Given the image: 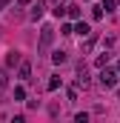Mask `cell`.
Wrapping results in <instances>:
<instances>
[{
  "mask_svg": "<svg viewBox=\"0 0 120 123\" xmlns=\"http://www.w3.org/2000/svg\"><path fill=\"white\" fill-rule=\"evenodd\" d=\"M6 86H9V74H6V69H0V97L6 92Z\"/></svg>",
  "mask_w": 120,
  "mask_h": 123,
  "instance_id": "3957f363",
  "label": "cell"
},
{
  "mask_svg": "<svg viewBox=\"0 0 120 123\" xmlns=\"http://www.w3.org/2000/svg\"><path fill=\"white\" fill-rule=\"evenodd\" d=\"M52 40H54V29H52V26H43V31H40V43H37V52H46V49L52 46Z\"/></svg>",
  "mask_w": 120,
  "mask_h": 123,
  "instance_id": "6da1fadb",
  "label": "cell"
},
{
  "mask_svg": "<svg viewBox=\"0 0 120 123\" xmlns=\"http://www.w3.org/2000/svg\"><path fill=\"white\" fill-rule=\"evenodd\" d=\"M52 3H54V14H63V9H60V3H63V0H52Z\"/></svg>",
  "mask_w": 120,
  "mask_h": 123,
  "instance_id": "4fadbf2b",
  "label": "cell"
},
{
  "mask_svg": "<svg viewBox=\"0 0 120 123\" xmlns=\"http://www.w3.org/2000/svg\"><path fill=\"white\" fill-rule=\"evenodd\" d=\"M77 86H89V74H86V69L77 72Z\"/></svg>",
  "mask_w": 120,
  "mask_h": 123,
  "instance_id": "8992f818",
  "label": "cell"
},
{
  "mask_svg": "<svg viewBox=\"0 0 120 123\" xmlns=\"http://www.w3.org/2000/svg\"><path fill=\"white\" fill-rule=\"evenodd\" d=\"M57 86H60V77H57V74H54V77H52V80H49V92H54V89H57Z\"/></svg>",
  "mask_w": 120,
  "mask_h": 123,
  "instance_id": "30bf717a",
  "label": "cell"
},
{
  "mask_svg": "<svg viewBox=\"0 0 120 123\" xmlns=\"http://www.w3.org/2000/svg\"><path fill=\"white\" fill-rule=\"evenodd\" d=\"M52 60L57 63V66H60V63H66V52H54V57H52Z\"/></svg>",
  "mask_w": 120,
  "mask_h": 123,
  "instance_id": "9c48e42d",
  "label": "cell"
},
{
  "mask_svg": "<svg viewBox=\"0 0 120 123\" xmlns=\"http://www.w3.org/2000/svg\"><path fill=\"white\" fill-rule=\"evenodd\" d=\"M31 74V63H20V80H29Z\"/></svg>",
  "mask_w": 120,
  "mask_h": 123,
  "instance_id": "277c9868",
  "label": "cell"
},
{
  "mask_svg": "<svg viewBox=\"0 0 120 123\" xmlns=\"http://www.w3.org/2000/svg\"><path fill=\"white\" fill-rule=\"evenodd\" d=\"M103 9L106 12H114V0H103Z\"/></svg>",
  "mask_w": 120,
  "mask_h": 123,
  "instance_id": "7c38bea8",
  "label": "cell"
},
{
  "mask_svg": "<svg viewBox=\"0 0 120 123\" xmlns=\"http://www.w3.org/2000/svg\"><path fill=\"white\" fill-rule=\"evenodd\" d=\"M23 97H26V89H23V86H17V89H14V100H23Z\"/></svg>",
  "mask_w": 120,
  "mask_h": 123,
  "instance_id": "8fae6325",
  "label": "cell"
},
{
  "mask_svg": "<svg viewBox=\"0 0 120 123\" xmlns=\"http://www.w3.org/2000/svg\"><path fill=\"white\" fill-rule=\"evenodd\" d=\"M6 3H9V0H0V9H3V6H6Z\"/></svg>",
  "mask_w": 120,
  "mask_h": 123,
  "instance_id": "9a60e30c",
  "label": "cell"
},
{
  "mask_svg": "<svg viewBox=\"0 0 120 123\" xmlns=\"http://www.w3.org/2000/svg\"><path fill=\"white\" fill-rule=\"evenodd\" d=\"M117 72H120V63H117Z\"/></svg>",
  "mask_w": 120,
  "mask_h": 123,
  "instance_id": "2e32d148",
  "label": "cell"
},
{
  "mask_svg": "<svg viewBox=\"0 0 120 123\" xmlns=\"http://www.w3.org/2000/svg\"><path fill=\"white\" fill-rule=\"evenodd\" d=\"M43 9H46V6H43V3H37V6H34V12H31V20H37V17H43Z\"/></svg>",
  "mask_w": 120,
  "mask_h": 123,
  "instance_id": "ba28073f",
  "label": "cell"
},
{
  "mask_svg": "<svg viewBox=\"0 0 120 123\" xmlns=\"http://www.w3.org/2000/svg\"><path fill=\"white\" fill-rule=\"evenodd\" d=\"M114 83H117V74H114L112 69H103V72H100V86H103V89H112Z\"/></svg>",
  "mask_w": 120,
  "mask_h": 123,
  "instance_id": "7a4b0ae2",
  "label": "cell"
},
{
  "mask_svg": "<svg viewBox=\"0 0 120 123\" xmlns=\"http://www.w3.org/2000/svg\"><path fill=\"white\" fill-rule=\"evenodd\" d=\"M6 63H9V66H17V63H20V52H9Z\"/></svg>",
  "mask_w": 120,
  "mask_h": 123,
  "instance_id": "52a82bcc",
  "label": "cell"
},
{
  "mask_svg": "<svg viewBox=\"0 0 120 123\" xmlns=\"http://www.w3.org/2000/svg\"><path fill=\"white\" fill-rule=\"evenodd\" d=\"M29 3H31V0H20V6H29Z\"/></svg>",
  "mask_w": 120,
  "mask_h": 123,
  "instance_id": "5bb4252c",
  "label": "cell"
},
{
  "mask_svg": "<svg viewBox=\"0 0 120 123\" xmlns=\"http://www.w3.org/2000/svg\"><path fill=\"white\" fill-rule=\"evenodd\" d=\"M74 31H77L80 37H86V34H91V29H89V23H77V26H74Z\"/></svg>",
  "mask_w": 120,
  "mask_h": 123,
  "instance_id": "5b68a950",
  "label": "cell"
}]
</instances>
